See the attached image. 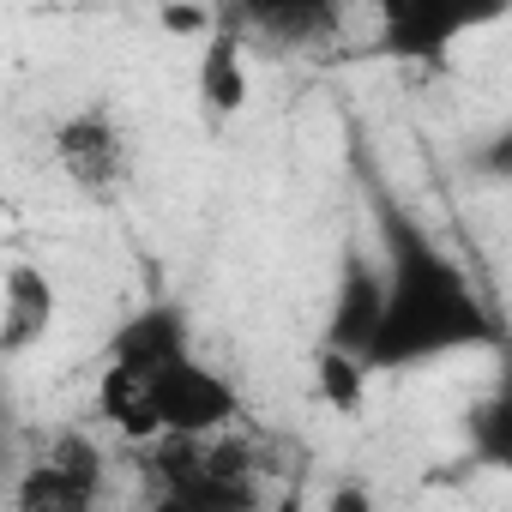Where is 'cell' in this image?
<instances>
[{
    "mask_svg": "<svg viewBox=\"0 0 512 512\" xmlns=\"http://www.w3.org/2000/svg\"><path fill=\"white\" fill-rule=\"evenodd\" d=\"M476 338H488V314L476 308L464 272L452 260H440L422 235H404L368 368H398V362H416V356H434L452 344H476Z\"/></svg>",
    "mask_w": 512,
    "mask_h": 512,
    "instance_id": "cell-1",
    "label": "cell"
},
{
    "mask_svg": "<svg viewBox=\"0 0 512 512\" xmlns=\"http://www.w3.org/2000/svg\"><path fill=\"white\" fill-rule=\"evenodd\" d=\"M235 416V392L217 368L181 356L157 374V428L175 440H211Z\"/></svg>",
    "mask_w": 512,
    "mask_h": 512,
    "instance_id": "cell-2",
    "label": "cell"
},
{
    "mask_svg": "<svg viewBox=\"0 0 512 512\" xmlns=\"http://www.w3.org/2000/svg\"><path fill=\"white\" fill-rule=\"evenodd\" d=\"M55 157H61V169H67L79 187H115V181H121V163H127L121 133H115L103 115H73V121L55 133Z\"/></svg>",
    "mask_w": 512,
    "mask_h": 512,
    "instance_id": "cell-3",
    "label": "cell"
},
{
    "mask_svg": "<svg viewBox=\"0 0 512 512\" xmlns=\"http://www.w3.org/2000/svg\"><path fill=\"white\" fill-rule=\"evenodd\" d=\"M380 308H386V284L362 260H350L344 290H338V314H332V350L356 356L368 368V350H374V332H380Z\"/></svg>",
    "mask_w": 512,
    "mask_h": 512,
    "instance_id": "cell-4",
    "label": "cell"
},
{
    "mask_svg": "<svg viewBox=\"0 0 512 512\" xmlns=\"http://www.w3.org/2000/svg\"><path fill=\"white\" fill-rule=\"evenodd\" d=\"M181 356H187V320H181L175 308H145V314H133V320L115 332V344H109V362L145 368V374H163V368L181 362Z\"/></svg>",
    "mask_w": 512,
    "mask_h": 512,
    "instance_id": "cell-5",
    "label": "cell"
},
{
    "mask_svg": "<svg viewBox=\"0 0 512 512\" xmlns=\"http://www.w3.org/2000/svg\"><path fill=\"white\" fill-rule=\"evenodd\" d=\"M97 410H103V422H109L115 434H127V440H157V434H163V428H157V374H145V368L109 362L103 380H97Z\"/></svg>",
    "mask_w": 512,
    "mask_h": 512,
    "instance_id": "cell-6",
    "label": "cell"
},
{
    "mask_svg": "<svg viewBox=\"0 0 512 512\" xmlns=\"http://www.w3.org/2000/svg\"><path fill=\"white\" fill-rule=\"evenodd\" d=\"M0 350H31L43 344V332L55 326V284L37 272V266H13L7 284H0Z\"/></svg>",
    "mask_w": 512,
    "mask_h": 512,
    "instance_id": "cell-7",
    "label": "cell"
},
{
    "mask_svg": "<svg viewBox=\"0 0 512 512\" xmlns=\"http://www.w3.org/2000/svg\"><path fill=\"white\" fill-rule=\"evenodd\" d=\"M151 512H260V488H253V476L223 482V476H199L193 470V476L157 482Z\"/></svg>",
    "mask_w": 512,
    "mask_h": 512,
    "instance_id": "cell-8",
    "label": "cell"
},
{
    "mask_svg": "<svg viewBox=\"0 0 512 512\" xmlns=\"http://www.w3.org/2000/svg\"><path fill=\"white\" fill-rule=\"evenodd\" d=\"M386 49L392 55H440L458 31H464V13H440V7H386Z\"/></svg>",
    "mask_w": 512,
    "mask_h": 512,
    "instance_id": "cell-9",
    "label": "cell"
},
{
    "mask_svg": "<svg viewBox=\"0 0 512 512\" xmlns=\"http://www.w3.org/2000/svg\"><path fill=\"white\" fill-rule=\"evenodd\" d=\"M199 97L211 115H235L247 103V73H241V37L235 31H217L205 43V61H199Z\"/></svg>",
    "mask_w": 512,
    "mask_h": 512,
    "instance_id": "cell-10",
    "label": "cell"
},
{
    "mask_svg": "<svg viewBox=\"0 0 512 512\" xmlns=\"http://www.w3.org/2000/svg\"><path fill=\"white\" fill-rule=\"evenodd\" d=\"M13 506H19V512H97V488L73 482L67 470H55V464L43 458V464H31V470L19 476Z\"/></svg>",
    "mask_w": 512,
    "mask_h": 512,
    "instance_id": "cell-11",
    "label": "cell"
},
{
    "mask_svg": "<svg viewBox=\"0 0 512 512\" xmlns=\"http://www.w3.org/2000/svg\"><path fill=\"white\" fill-rule=\"evenodd\" d=\"M235 25L260 31L266 43L302 49V43H320V37H332L338 13H332V7H247V13H235Z\"/></svg>",
    "mask_w": 512,
    "mask_h": 512,
    "instance_id": "cell-12",
    "label": "cell"
},
{
    "mask_svg": "<svg viewBox=\"0 0 512 512\" xmlns=\"http://www.w3.org/2000/svg\"><path fill=\"white\" fill-rule=\"evenodd\" d=\"M320 392H326V404H332V410L356 416V410H362V398H368V368H362L356 356L326 350V356H320Z\"/></svg>",
    "mask_w": 512,
    "mask_h": 512,
    "instance_id": "cell-13",
    "label": "cell"
},
{
    "mask_svg": "<svg viewBox=\"0 0 512 512\" xmlns=\"http://www.w3.org/2000/svg\"><path fill=\"white\" fill-rule=\"evenodd\" d=\"M49 464L55 470H67L73 482H85V488H103V452H97V440L91 434H61V446L49 452Z\"/></svg>",
    "mask_w": 512,
    "mask_h": 512,
    "instance_id": "cell-14",
    "label": "cell"
},
{
    "mask_svg": "<svg viewBox=\"0 0 512 512\" xmlns=\"http://www.w3.org/2000/svg\"><path fill=\"white\" fill-rule=\"evenodd\" d=\"M326 512H380V506H374L368 482H338V488L326 494Z\"/></svg>",
    "mask_w": 512,
    "mask_h": 512,
    "instance_id": "cell-15",
    "label": "cell"
},
{
    "mask_svg": "<svg viewBox=\"0 0 512 512\" xmlns=\"http://www.w3.org/2000/svg\"><path fill=\"white\" fill-rule=\"evenodd\" d=\"M157 25L175 31V37H193V31H211V13H199V7H163Z\"/></svg>",
    "mask_w": 512,
    "mask_h": 512,
    "instance_id": "cell-16",
    "label": "cell"
},
{
    "mask_svg": "<svg viewBox=\"0 0 512 512\" xmlns=\"http://www.w3.org/2000/svg\"><path fill=\"white\" fill-rule=\"evenodd\" d=\"M272 512H302V494H296V488H284V494H278V506H272Z\"/></svg>",
    "mask_w": 512,
    "mask_h": 512,
    "instance_id": "cell-17",
    "label": "cell"
}]
</instances>
